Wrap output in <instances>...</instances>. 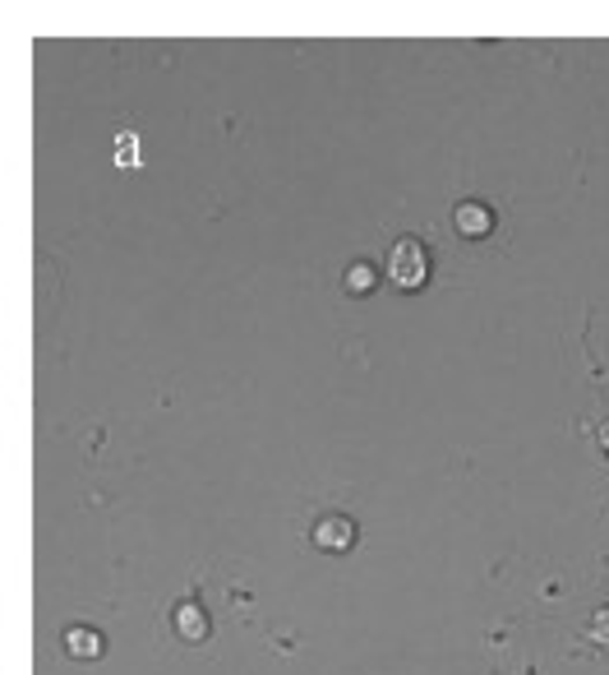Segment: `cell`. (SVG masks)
<instances>
[{"label": "cell", "mask_w": 609, "mask_h": 675, "mask_svg": "<svg viewBox=\"0 0 609 675\" xmlns=\"http://www.w3.org/2000/svg\"><path fill=\"white\" fill-rule=\"evenodd\" d=\"M600 449H605V458H609V421L600 426Z\"/></svg>", "instance_id": "obj_9"}, {"label": "cell", "mask_w": 609, "mask_h": 675, "mask_svg": "<svg viewBox=\"0 0 609 675\" xmlns=\"http://www.w3.org/2000/svg\"><path fill=\"white\" fill-rule=\"evenodd\" d=\"M309 537H314V546L319 551H351L356 546V523H351L346 514H324Z\"/></svg>", "instance_id": "obj_2"}, {"label": "cell", "mask_w": 609, "mask_h": 675, "mask_svg": "<svg viewBox=\"0 0 609 675\" xmlns=\"http://www.w3.org/2000/svg\"><path fill=\"white\" fill-rule=\"evenodd\" d=\"M171 625H175V634H181L185 643H204V639H208V615H204V606H194V602H181V606H175Z\"/></svg>", "instance_id": "obj_5"}, {"label": "cell", "mask_w": 609, "mask_h": 675, "mask_svg": "<svg viewBox=\"0 0 609 675\" xmlns=\"http://www.w3.org/2000/svg\"><path fill=\"white\" fill-rule=\"evenodd\" d=\"M458 231L471 237V241H480V237L495 231V214H489L480 200H466V204H458Z\"/></svg>", "instance_id": "obj_4"}, {"label": "cell", "mask_w": 609, "mask_h": 675, "mask_svg": "<svg viewBox=\"0 0 609 675\" xmlns=\"http://www.w3.org/2000/svg\"><path fill=\"white\" fill-rule=\"evenodd\" d=\"M388 278L402 287V292H416V287H425L429 278V255L425 245L416 237H402L398 245L388 250Z\"/></svg>", "instance_id": "obj_1"}, {"label": "cell", "mask_w": 609, "mask_h": 675, "mask_svg": "<svg viewBox=\"0 0 609 675\" xmlns=\"http://www.w3.org/2000/svg\"><path fill=\"white\" fill-rule=\"evenodd\" d=\"M375 287H379V268H375V264L356 260V264L346 268V292H351V297H369Z\"/></svg>", "instance_id": "obj_6"}, {"label": "cell", "mask_w": 609, "mask_h": 675, "mask_svg": "<svg viewBox=\"0 0 609 675\" xmlns=\"http://www.w3.org/2000/svg\"><path fill=\"white\" fill-rule=\"evenodd\" d=\"M115 162H121V167H139V134H134V130L115 134Z\"/></svg>", "instance_id": "obj_7"}, {"label": "cell", "mask_w": 609, "mask_h": 675, "mask_svg": "<svg viewBox=\"0 0 609 675\" xmlns=\"http://www.w3.org/2000/svg\"><path fill=\"white\" fill-rule=\"evenodd\" d=\"M65 652H70V658L74 662H97V658H102V634H97V629H88V625H70L65 629Z\"/></svg>", "instance_id": "obj_3"}, {"label": "cell", "mask_w": 609, "mask_h": 675, "mask_svg": "<svg viewBox=\"0 0 609 675\" xmlns=\"http://www.w3.org/2000/svg\"><path fill=\"white\" fill-rule=\"evenodd\" d=\"M586 634H592L596 643H605V648H609V606H600V611L592 615V625H586Z\"/></svg>", "instance_id": "obj_8"}]
</instances>
